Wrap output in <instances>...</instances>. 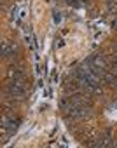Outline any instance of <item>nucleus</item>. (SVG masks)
Instances as JSON below:
<instances>
[{"instance_id": "f257e3e1", "label": "nucleus", "mask_w": 117, "mask_h": 148, "mask_svg": "<svg viewBox=\"0 0 117 148\" xmlns=\"http://www.w3.org/2000/svg\"><path fill=\"white\" fill-rule=\"evenodd\" d=\"M16 56V51H14V47H12V44H9V42H2V58L4 59H9V58H14Z\"/></svg>"}, {"instance_id": "f03ea898", "label": "nucleus", "mask_w": 117, "mask_h": 148, "mask_svg": "<svg viewBox=\"0 0 117 148\" xmlns=\"http://www.w3.org/2000/svg\"><path fill=\"white\" fill-rule=\"evenodd\" d=\"M11 80H28V73L25 68H16L11 71Z\"/></svg>"}, {"instance_id": "7ed1b4c3", "label": "nucleus", "mask_w": 117, "mask_h": 148, "mask_svg": "<svg viewBox=\"0 0 117 148\" xmlns=\"http://www.w3.org/2000/svg\"><path fill=\"white\" fill-rule=\"evenodd\" d=\"M103 145H110V131H107V134H103L98 141L91 143V146H103Z\"/></svg>"}]
</instances>
